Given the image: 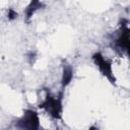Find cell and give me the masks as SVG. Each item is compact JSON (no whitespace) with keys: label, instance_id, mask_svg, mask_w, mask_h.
<instances>
[{"label":"cell","instance_id":"5b68a950","mask_svg":"<svg viewBox=\"0 0 130 130\" xmlns=\"http://www.w3.org/2000/svg\"><path fill=\"white\" fill-rule=\"evenodd\" d=\"M44 3L41 0H30V2L28 3V5L25 7L24 10V15H25V20L28 22L31 17L34 16V14L39 10L42 9L44 7Z\"/></svg>","mask_w":130,"mask_h":130},{"label":"cell","instance_id":"7a4b0ae2","mask_svg":"<svg viewBox=\"0 0 130 130\" xmlns=\"http://www.w3.org/2000/svg\"><path fill=\"white\" fill-rule=\"evenodd\" d=\"M91 60H92L93 64L96 66V68H99L102 75H104L112 84H115L116 77L114 75L113 66H112L111 61L109 59H107L101 52H95L91 56Z\"/></svg>","mask_w":130,"mask_h":130},{"label":"cell","instance_id":"8992f818","mask_svg":"<svg viewBox=\"0 0 130 130\" xmlns=\"http://www.w3.org/2000/svg\"><path fill=\"white\" fill-rule=\"evenodd\" d=\"M72 78H73V69L71 65L64 63L62 67V77H61V86L63 89L69 85Z\"/></svg>","mask_w":130,"mask_h":130},{"label":"cell","instance_id":"6da1fadb","mask_svg":"<svg viewBox=\"0 0 130 130\" xmlns=\"http://www.w3.org/2000/svg\"><path fill=\"white\" fill-rule=\"evenodd\" d=\"M40 108L45 110L49 116H51L53 119L59 120L62 117L63 112V106H62V93L60 95L55 96L52 95L49 91H47V94L45 96V100L40 104Z\"/></svg>","mask_w":130,"mask_h":130},{"label":"cell","instance_id":"277c9868","mask_svg":"<svg viewBox=\"0 0 130 130\" xmlns=\"http://www.w3.org/2000/svg\"><path fill=\"white\" fill-rule=\"evenodd\" d=\"M115 44V48L116 50H119L121 53L122 52H128L129 49V28H128V24L127 22L125 24L121 25L120 28V32L118 35V37L116 38V40L114 41Z\"/></svg>","mask_w":130,"mask_h":130},{"label":"cell","instance_id":"3957f363","mask_svg":"<svg viewBox=\"0 0 130 130\" xmlns=\"http://www.w3.org/2000/svg\"><path fill=\"white\" fill-rule=\"evenodd\" d=\"M15 126L20 129L35 130L40 128V118L36 111L25 110L23 115L18 119Z\"/></svg>","mask_w":130,"mask_h":130},{"label":"cell","instance_id":"52a82bcc","mask_svg":"<svg viewBox=\"0 0 130 130\" xmlns=\"http://www.w3.org/2000/svg\"><path fill=\"white\" fill-rule=\"evenodd\" d=\"M7 17H8V19L12 20V19H14V18L17 17V13L13 9H9L8 10V14H7Z\"/></svg>","mask_w":130,"mask_h":130}]
</instances>
